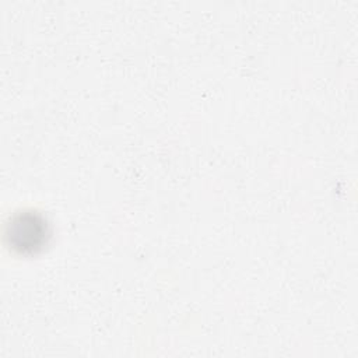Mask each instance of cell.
I'll return each instance as SVG.
<instances>
[{
  "label": "cell",
  "mask_w": 358,
  "mask_h": 358,
  "mask_svg": "<svg viewBox=\"0 0 358 358\" xmlns=\"http://www.w3.org/2000/svg\"><path fill=\"white\" fill-rule=\"evenodd\" d=\"M6 238L14 250L20 253H35L49 238L46 220L35 211H21L10 218L6 227Z\"/></svg>",
  "instance_id": "cell-1"
}]
</instances>
